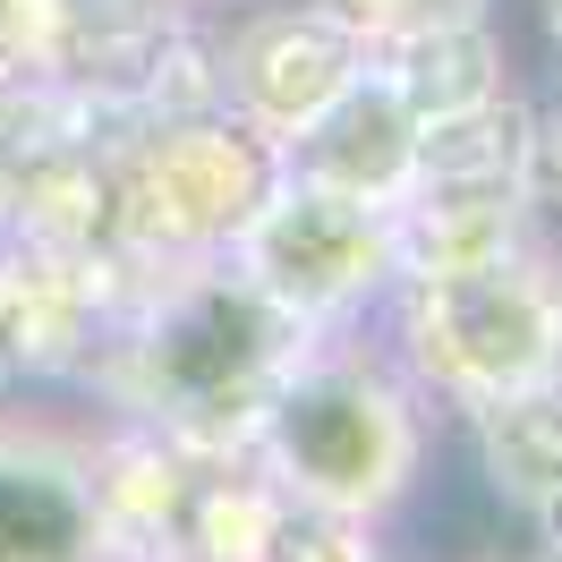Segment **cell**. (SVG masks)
<instances>
[{
    "mask_svg": "<svg viewBox=\"0 0 562 562\" xmlns=\"http://www.w3.org/2000/svg\"><path fill=\"white\" fill-rule=\"evenodd\" d=\"M537 213V77L503 86L469 111L418 120L409 171L392 188L401 265H452L520 239Z\"/></svg>",
    "mask_w": 562,
    "mask_h": 562,
    "instance_id": "5",
    "label": "cell"
},
{
    "mask_svg": "<svg viewBox=\"0 0 562 562\" xmlns=\"http://www.w3.org/2000/svg\"><path fill=\"white\" fill-rule=\"evenodd\" d=\"M231 265L307 333H341L384 307L401 273V231L384 196H350V188L281 171L256 222L231 239Z\"/></svg>",
    "mask_w": 562,
    "mask_h": 562,
    "instance_id": "6",
    "label": "cell"
},
{
    "mask_svg": "<svg viewBox=\"0 0 562 562\" xmlns=\"http://www.w3.org/2000/svg\"><path fill=\"white\" fill-rule=\"evenodd\" d=\"M367 77L392 86L409 120H443V111H469L486 94H503V86H520L528 52L503 26V9H486V18H435V26L375 35L367 43Z\"/></svg>",
    "mask_w": 562,
    "mask_h": 562,
    "instance_id": "11",
    "label": "cell"
},
{
    "mask_svg": "<svg viewBox=\"0 0 562 562\" xmlns=\"http://www.w3.org/2000/svg\"><path fill=\"white\" fill-rule=\"evenodd\" d=\"M537 213L562 231V86H537Z\"/></svg>",
    "mask_w": 562,
    "mask_h": 562,
    "instance_id": "15",
    "label": "cell"
},
{
    "mask_svg": "<svg viewBox=\"0 0 562 562\" xmlns=\"http://www.w3.org/2000/svg\"><path fill=\"white\" fill-rule=\"evenodd\" d=\"M128 281L120 256L0 231V401H77Z\"/></svg>",
    "mask_w": 562,
    "mask_h": 562,
    "instance_id": "7",
    "label": "cell"
},
{
    "mask_svg": "<svg viewBox=\"0 0 562 562\" xmlns=\"http://www.w3.org/2000/svg\"><path fill=\"white\" fill-rule=\"evenodd\" d=\"M367 324L443 418L537 375H562V231L528 222L520 239L486 256L401 265Z\"/></svg>",
    "mask_w": 562,
    "mask_h": 562,
    "instance_id": "3",
    "label": "cell"
},
{
    "mask_svg": "<svg viewBox=\"0 0 562 562\" xmlns=\"http://www.w3.org/2000/svg\"><path fill=\"white\" fill-rule=\"evenodd\" d=\"M94 418V503H103V554H179V512L205 452H188L154 426L128 418Z\"/></svg>",
    "mask_w": 562,
    "mask_h": 562,
    "instance_id": "12",
    "label": "cell"
},
{
    "mask_svg": "<svg viewBox=\"0 0 562 562\" xmlns=\"http://www.w3.org/2000/svg\"><path fill=\"white\" fill-rule=\"evenodd\" d=\"M409 145H418V120L401 111L392 86H375V77L358 69L299 137L281 145V171L324 179V188H350V196H384L392 205V188L409 171Z\"/></svg>",
    "mask_w": 562,
    "mask_h": 562,
    "instance_id": "13",
    "label": "cell"
},
{
    "mask_svg": "<svg viewBox=\"0 0 562 562\" xmlns=\"http://www.w3.org/2000/svg\"><path fill=\"white\" fill-rule=\"evenodd\" d=\"M205 60L213 103L239 111L256 137L290 145L367 69V35L333 0H231V9H205Z\"/></svg>",
    "mask_w": 562,
    "mask_h": 562,
    "instance_id": "8",
    "label": "cell"
},
{
    "mask_svg": "<svg viewBox=\"0 0 562 562\" xmlns=\"http://www.w3.org/2000/svg\"><path fill=\"white\" fill-rule=\"evenodd\" d=\"M528 52H537V86H562V0H528Z\"/></svg>",
    "mask_w": 562,
    "mask_h": 562,
    "instance_id": "16",
    "label": "cell"
},
{
    "mask_svg": "<svg viewBox=\"0 0 562 562\" xmlns=\"http://www.w3.org/2000/svg\"><path fill=\"white\" fill-rule=\"evenodd\" d=\"M103 554L86 401H0V562Z\"/></svg>",
    "mask_w": 562,
    "mask_h": 562,
    "instance_id": "9",
    "label": "cell"
},
{
    "mask_svg": "<svg viewBox=\"0 0 562 562\" xmlns=\"http://www.w3.org/2000/svg\"><path fill=\"white\" fill-rule=\"evenodd\" d=\"M443 460L520 528L528 554H562V375L452 409Z\"/></svg>",
    "mask_w": 562,
    "mask_h": 562,
    "instance_id": "10",
    "label": "cell"
},
{
    "mask_svg": "<svg viewBox=\"0 0 562 562\" xmlns=\"http://www.w3.org/2000/svg\"><path fill=\"white\" fill-rule=\"evenodd\" d=\"M103 145H111V247L128 273L231 256V239L256 222V205L281 179V145L256 137L222 103L137 120Z\"/></svg>",
    "mask_w": 562,
    "mask_h": 562,
    "instance_id": "4",
    "label": "cell"
},
{
    "mask_svg": "<svg viewBox=\"0 0 562 562\" xmlns=\"http://www.w3.org/2000/svg\"><path fill=\"white\" fill-rule=\"evenodd\" d=\"M333 9L375 43V35H401V26H435V18H486L503 0H333Z\"/></svg>",
    "mask_w": 562,
    "mask_h": 562,
    "instance_id": "14",
    "label": "cell"
},
{
    "mask_svg": "<svg viewBox=\"0 0 562 562\" xmlns=\"http://www.w3.org/2000/svg\"><path fill=\"white\" fill-rule=\"evenodd\" d=\"M239 460L273 477L290 503L358 520L384 546H401V520L443 460V409L409 384V367L384 350L375 324H341L281 367Z\"/></svg>",
    "mask_w": 562,
    "mask_h": 562,
    "instance_id": "2",
    "label": "cell"
},
{
    "mask_svg": "<svg viewBox=\"0 0 562 562\" xmlns=\"http://www.w3.org/2000/svg\"><path fill=\"white\" fill-rule=\"evenodd\" d=\"M307 341L316 333L281 316L231 256H188V265H154L128 281L111 341L77 401L103 418L154 426L205 460H231L256 409L273 401L281 367Z\"/></svg>",
    "mask_w": 562,
    "mask_h": 562,
    "instance_id": "1",
    "label": "cell"
},
{
    "mask_svg": "<svg viewBox=\"0 0 562 562\" xmlns=\"http://www.w3.org/2000/svg\"><path fill=\"white\" fill-rule=\"evenodd\" d=\"M205 9H231V0H205Z\"/></svg>",
    "mask_w": 562,
    "mask_h": 562,
    "instance_id": "17",
    "label": "cell"
}]
</instances>
